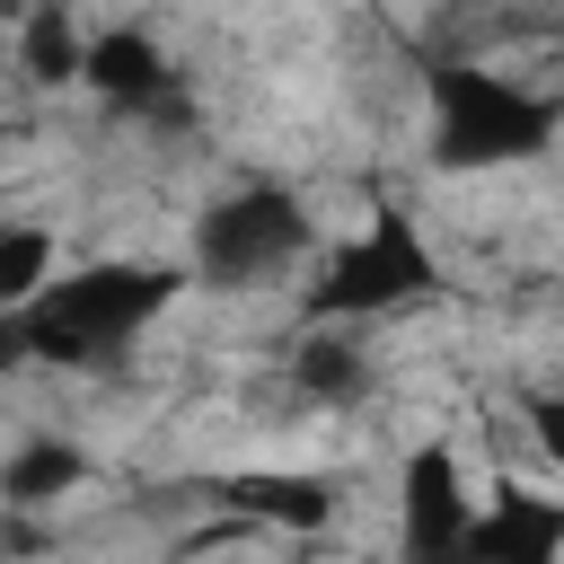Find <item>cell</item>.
I'll return each instance as SVG.
<instances>
[{
  "label": "cell",
  "instance_id": "6da1fadb",
  "mask_svg": "<svg viewBox=\"0 0 564 564\" xmlns=\"http://www.w3.org/2000/svg\"><path fill=\"white\" fill-rule=\"evenodd\" d=\"M185 291L176 264H141V256H115V264H79L70 282L53 273L44 300L18 308L26 326V361H53V370H79V361H106L115 344H132L167 300Z\"/></svg>",
  "mask_w": 564,
  "mask_h": 564
},
{
  "label": "cell",
  "instance_id": "7a4b0ae2",
  "mask_svg": "<svg viewBox=\"0 0 564 564\" xmlns=\"http://www.w3.org/2000/svg\"><path fill=\"white\" fill-rule=\"evenodd\" d=\"M432 97V159L449 176H485V167H520L555 141V106L529 97L520 79L485 70V62H441L423 70Z\"/></svg>",
  "mask_w": 564,
  "mask_h": 564
},
{
  "label": "cell",
  "instance_id": "3957f363",
  "mask_svg": "<svg viewBox=\"0 0 564 564\" xmlns=\"http://www.w3.org/2000/svg\"><path fill=\"white\" fill-rule=\"evenodd\" d=\"M432 282H441V264H432L423 229H414L405 212H370V229L344 238V247L317 264V282H308L300 308H308V326H370V317L423 300Z\"/></svg>",
  "mask_w": 564,
  "mask_h": 564
},
{
  "label": "cell",
  "instance_id": "277c9868",
  "mask_svg": "<svg viewBox=\"0 0 564 564\" xmlns=\"http://www.w3.org/2000/svg\"><path fill=\"white\" fill-rule=\"evenodd\" d=\"M300 247H308V212H300L282 185L220 194V203L194 220V264H203V282H220V291H247V282H264V273H282Z\"/></svg>",
  "mask_w": 564,
  "mask_h": 564
},
{
  "label": "cell",
  "instance_id": "5b68a950",
  "mask_svg": "<svg viewBox=\"0 0 564 564\" xmlns=\"http://www.w3.org/2000/svg\"><path fill=\"white\" fill-rule=\"evenodd\" d=\"M467 520H476V494H467L458 449H449V441H414V449L397 458V546H405V564L458 546Z\"/></svg>",
  "mask_w": 564,
  "mask_h": 564
},
{
  "label": "cell",
  "instance_id": "8992f818",
  "mask_svg": "<svg viewBox=\"0 0 564 564\" xmlns=\"http://www.w3.org/2000/svg\"><path fill=\"white\" fill-rule=\"evenodd\" d=\"M458 546L476 564H564V502L529 485H494V502H476Z\"/></svg>",
  "mask_w": 564,
  "mask_h": 564
},
{
  "label": "cell",
  "instance_id": "52a82bcc",
  "mask_svg": "<svg viewBox=\"0 0 564 564\" xmlns=\"http://www.w3.org/2000/svg\"><path fill=\"white\" fill-rule=\"evenodd\" d=\"M220 502L238 520H264V529H326L335 520V485L308 467H238L220 485Z\"/></svg>",
  "mask_w": 564,
  "mask_h": 564
},
{
  "label": "cell",
  "instance_id": "ba28073f",
  "mask_svg": "<svg viewBox=\"0 0 564 564\" xmlns=\"http://www.w3.org/2000/svg\"><path fill=\"white\" fill-rule=\"evenodd\" d=\"M79 88H97V97L123 106V115L159 106V97H167V53H159V35H141V26H106V35H88V70H79Z\"/></svg>",
  "mask_w": 564,
  "mask_h": 564
},
{
  "label": "cell",
  "instance_id": "9c48e42d",
  "mask_svg": "<svg viewBox=\"0 0 564 564\" xmlns=\"http://www.w3.org/2000/svg\"><path fill=\"white\" fill-rule=\"evenodd\" d=\"M79 485H88V449H79V441L35 432V441H18V449L0 458V502H9V511H44V502H62V494H79Z\"/></svg>",
  "mask_w": 564,
  "mask_h": 564
},
{
  "label": "cell",
  "instance_id": "30bf717a",
  "mask_svg": "<svg viewBox=\"0 0 564 564\" xmlns=\"http://www.w3.org/2000/svg\"><path fill=\"white\" fill-rule=\"evenodd\" d=\"M18 70H26L35 88H79L88 35L70 26V0H35V9H26V26H18Z\"/></svg>",
  "mask_w": 564,
  "mask_h": 564
},
{
  "label": "cell",
  "instance_id": "8fae6325",
  "mask_svg": "<svg viewBox=\"0 0 564 564\" xmlns=\"http://www.w3.org/2000/svg\"><path fill=\"white\" fill-rule=\"evenodd\" d=\"M53 291V229L35 220H0V317H18L26 300Z\"/></svg>",
  "mask_w": 564,
  "mask_h": 564
},
{
  "label": "cell",
  "instance_id": "7c38bea8",
  "mask_svg": "<svg viewBox=\"0 0 564 564\" xmlns=\"http://www.w3.org/2000/svg\"><path fill=\"white\" fill-rule=\"evenodd\" d=\"M291 379H300V397H352L361 388V344H352V326H317L300 352H291Z\"/></svg>",
  "mask_w": 564,
  "mask_h": 564
},
{
  "label": "cell",
  "instance_id": "4fadbf2b",
  "mask_svg": "<svg viewBox=\"0 0 564 564\" xmlns=\"http://www.w3.org/2000/svg\"><path fill=\"white\" fill-rule=\"evenodd\" d=\"M529 441H538V458L564 476V388H546V397H529Z\"/></svg>",
  "mask_w": 564,
  "mask_h": 564
},
{
  "label": "cell",
  "instance_id": "5bb4252c",
  "mask_svg": "<svg viewBox=\"0 0 564 564\" xmlns=\"http://www.w3.org/2000/svg\"><path fill=\"white\" fill-rule=\"evenodd\" d=\"M18 361H26V326H18V317H0V379H9Z\"/></svg>",
  "mask_w": 564,
  "mask_h": 564
},
{
  "label": "cell",
  "instance_id": "9a60e30c",
  "mask_svg": "<svg viewBox=\"0 0 564 564\" xmlns=\"http://www.w3.org/2000/svg\"><path fill=\"white\" fill-rule=\"evenodd\" d=\"M414 564H476L467 546H441V555H414Z\"/></svg>",
  "mask_w": 564,
  "mask_h": 564
}]
</instances>
